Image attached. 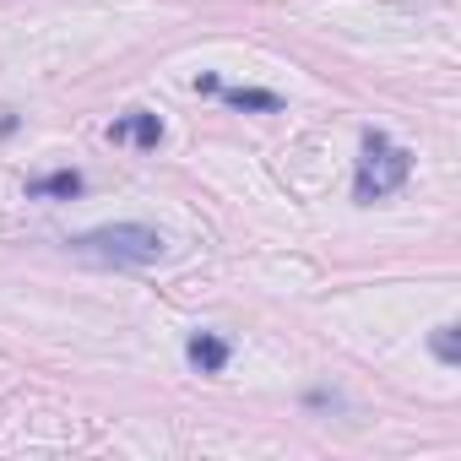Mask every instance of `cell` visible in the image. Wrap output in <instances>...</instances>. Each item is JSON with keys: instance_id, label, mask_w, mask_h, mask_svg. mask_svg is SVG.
<instances>
[{"instance_id": "6da1fadb", "label": "cell", "mask_w": 461, "mask_h": 461, "mask_svg": "<svg viewBox=\"0 0 461 461\" xmlns=\"http://www.w3.org/2000/svg\"><path fill=\"white\" fill-rule=\"evenodd\" d=\"M71 250L98 267H152V261H163L168 245L147 222H109V228H93V234H77Z\"/></svg>"}, {"instance_id": "7a4b0ae2", "label": "cell", "mask_w": 461, "mask_h": 461, "mask_svg": "<svg viewBox=\"0 0 461 461\" xmlns=\"http://www.w3.org/2000/svg\"><path fill=\"white\" fill-rule=\"evenodd\" d=\"M407 174H412V152L396 147L380 131H364V158H358V174H353V201L375 206V201L396 195L407 185Z\"/></svg>"}, {"instance_id": "3957f363", "label": "cell", "mask_w": 461, "mask_h": 461, "mask_svg": "<svg viewBox=\"0 0 461 461\" xmlns=\"http://www.w3.org/2000/svg\"><path fill=\"white\" fill-rule=\"evenodd\" d=\"M185 358H190V369H201V375H222L228 358H234V348H228V337H217V331H190Z\"/></svg>"}, {"instance_id": "277c9868", "label": "cell", "mask_w": 461, "mask_h": 461, "mask_svg": "<svg viewBox=\"0 0 461 461\" xmlns=\"http://www.w3.org/2000/svg\"><path fill=\"white\" fill-rule=\"evenodd\" d=\"M109 141H136L141 152H152V147L163 141V120L147 114V109H131V114H120V120L109 125Z\"/></svg>"}, {"instance_id": "5b68a950", "label": "cell", "mask_w": 461, "mask_h": 461, "mask_svg": "<svg viewBox=\"0 0 461 461\" xmlns=\"http://www.w3.org/2000/svg\"><path fill=\"white\" fill-rule=\"evenodd\" d=\"M28 195H33V201H71V195H82V174H77V168L44 174V179L28 185Z\"/></svg>"}, {"instance_id": "8992f818", "label": "cell", "mask_w": 461, "mask_h": 461, "mask_svg": "<svg viewBox=\"0 0 461 461\" xmlns=\"http://www.w3.org/2000/svg\"><path fill=\"white\" fill-rule=\"evenodd\" d=\"M217 93H222L228 109H256V114H277L283 109V98L267 93V87H217Z\"/></svg>"}, {"instance_id": "52a82bcc", "label": "cell", "mask_w": 461, "mask_h": 461, "mask_svg": "<svg viewBox=\"0 0 461 461\" xmlns=\"http://www.w3.org/2000/svg\"><path fill=\"white\" fill-rule=\"evenodd\" d=\"M429 348H434V358H439V364H461V331H456L450 321H445V326H434Z\"/></svg>"}]
</instances>
